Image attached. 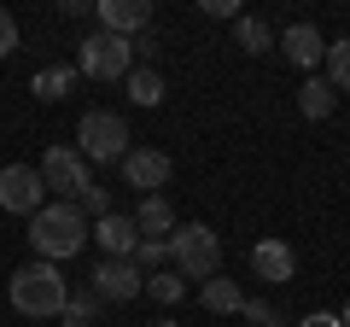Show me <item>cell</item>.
<instances>
[{"instance_id": "4fadbf2b", "label": "cell", "mask_w": 350, "mask_h": 327, "mask_svg": "<svg viewBox=\"0 0 350 327\" xmlns=\"http://www.w3.org/2000/svg\"><path fill=\"white\" fill-rule=\"evenodd\" d=\"M94 239H100V252H105V257H135L140 228H135V216L111 211V216H100V222H94Z\"/></svg>"}, {"instance_id": "3957f363", "label": "cell", "mask_w": 350, "mask_h": 327, "mask_svg": "<svg viewBox=\"0 0 350 327\" xmlns=\"http://www.w3.org/2000/svg\"><path fill=\"white\" fill-rule=\"evenodd\" d=\"M170 257H175V269H181L187 280H216L222 275V234L204 228V222H175Z\"/></svg>"}, {"instance_id": "ffe728a7", "label": "cell", "mask_w": 350, "mask_h": 327, "mask_svg": "<svg viewBox=\"0 0 350 327\" xmlns=\"http://www.w3.org/2000/svg\"><path fill=\"white\" fill-rule=\"evenodd\" d=\"M234 41H239L245 53H269V47H275V36H269V24H262L257 12H239V24H234Z\"/></svg>"}, {"instance_id": "277c9868", "label": "cell", "mask_w": 350, "mask_h": 327, "mask_svg": "<svg viewBox=\"0 0 350 327\" xmlns=\"http://www.w3.org/2000/svg\"><path fill=\"white\" fill-rule=\"evenodd\" d=\"M76 140H82L76 152H82L88 164H123L129 158V123L117 112H82Z\"/></svg>"}, {"instance_id": "83f0119b", "label": "cell", "mask_w": 350, "mask_h": 327, "mask_svg": "<svg viewBox=\"0 0 350 327\" xmlns=\"http://www.w3.org/2000/svg\"><path fill=\"white\" fill-rule=\"evenodd\" d=\"M135 53H146V59H158L163 47H158V36H152V29H146V36H135Z\"/></svg>"}, {"instance_id": "52a82bcc", "label": "cell", "mask_w": 350, "mask_h": 327, "mask_svg": "<svg viewBox=\"0 0 350 327\" xmlns=\"http://www.w3.org/2000/svg\"><path fill=\"white\" fill-rule=\"evenodd\" d=\"M47 205V181H41L36 164H6L0 170V211L12 216H36Z\"/></svg>"}, {"instance_id": "f1b7e54d", "label": "cell", "mask_w": 350, "mask_h": 327, "mask_svg": "<svg viewBox=\"0 0 350 327\" xmlns=\"http://www.w3.org/2000/svg\"><path fill=\"white\" fill-rule=\"evenodd\" d=\"M298 327H345V322H338V315H327V310H315V315H304Z\"/></svg>"}, {"instance_id": "e0dca14e", "label": "cell", "mask_w": 350, "mask_h": 327, "mask_svg": "<svg viewBox=\"0 0 350 327\" xmlns=\"http://www.w3.org/2000/svg\"><path fill=\"white\" fill-rule=\"evenodd\" d=\"M199 298H204V310H211V315H234V310H245V292H239L228 275L204 280V292H199Z\"/></svg>"}, {"instance_id": "2e32d148", "label": "cell", "mask_w": 350, "mask_h": 327, "mask_svg": "<svg viewBox=\"0 0 350 327\" xmlns=\"http://www.w3.org/2000/svg\"><path fill=\"white\" fill-rule=\"evenodd\" d=\"M333 105H338V88L327 82V76H310V82L298 88V112L310 117V123H327V117H333Z\"/></svg>"}, {"instance_id": "7402d4cb", "label": "cell", "mask_w": 350, "mask_h": 327, "mask_svg": "<svg viewBox=\"0 0 350 327\" xmlns=\"http://www.w3.org/2000/svg\"><path fill=\"white\" fill-rule=\"evenodd\" d=\"M146 298L181 304V298H187V280H175V269H158V275H146Z\"/></svg>"}, {"instance_id": "5b68a950", "label": "cell", "mask_w": 350, "mask_h": 327, "mask_svg": "<svg viewBox=\"0 0 350 327\" xmlns=\"http://www.w3.org/2000/svg\"><path fill=\"white\" fill-rule=\"evenodd\" d=\"M76 70L82 76H94V82H117V76H129L135 70V41H123V36H88L82 41V59H76Z\"/></svg>"}, {"instance_id": "7c38bea8", "label": "cell", "mask_w": 350, "mask_h": 327, "mask_svg": "<svg viewBox=\"0 0 350 327\" xmlns=\"http://www.w3.org/2000/svg\"><path fill=\"white\" fill-rule=\"evenodd\" d=\"M251 269H257V280H269V287H286V280L298 275V252H292L286 239H257V246H251Z\"/></svg>"}, {"instance_id": "cb8c5ba5", "label": "cell", "mask_w": 350, "mask_h": 327, "mask_svg": "<svg viewBox=\"0 0 350 327\" xmlns=\"http://www.w3.org/2000/svg\"><path fill=\"white\" fill-rule=\"evenodd\" d=\"M163 257H170V239H140V246H135V269H140V275H146V269L158 275Z\"/></svg>"}, {"instance_id": "484cf974", "label": "cell", "mask_w": 350, "mask_h": 327, "mask_svg": "<svg viewBox=\"0 0 350 327\" xmlns=\"http://www.w3.org/2000/svg\"><path fill=\"white\" fill-rule=\"evenodd\" d=\"M12 47H18V18L0 6V59H12Z\"/></svg>"}, {"instance_id": "603a6c76", "label": "cell", "mask_w": 350, "mask_h": 327, "mask_svg": "<svg viewBox=\"0 0 350 327\" xmlns=\"http://www.w3.org/2000/svg\"><path fill=\"white\" fill-rule=\"evenodd\" d=\"M239 315H245L251 327H286V315H280L269 298H245V310H239Z\"/></svg>"}, {"instance_id": "9a60e30c", "label": "cell", "mask_w": 350, "mask_h": 327, "mask_svg": "<svg viewBox=\"0 0 350 327\" xmlns=\"http://www.w3.org/2000/svg\"><path fill=\"white\" fill-rule=\"evenodd\" d=\"M70 88H76V64H47V70L29 76V94H36L41 105H59Z\"/></svg>"}, {"instance_id": "f546056e", "label": "cell", "mask_w": 350, "mask_h": 327, "mask_svg": "<svg viewBox=\"0 0 350 327\" xmlns=\"http://www.w3.org/2000/svg\"><path fill=\"white\" fill-rule=\"evenodd\" d=\"M152 327H181V322H170V315H163V322H152Z\"/></svg>"}, {"instance_id": "8fae6325", "label": "cell", "mask_w": 350, "mask_h": 327, "mask_svg": "<svg viewBox=\"0 0 350 327\" xmlns=\"http://www.w3.org/2000/svg\"><path fill=\"white\" fill-rule=\"evenodd\" d=\"M100 24H105V36L135 41L152 29V0H100Z\"/></svg>"}, {"instance_id": "4dcf8cb0", "label": "cell", "mask_w": 350, "mask_h": 327, "mask_svg": "<svg viewBox=\"0 0 350 327\" xmlns=\"http://www.w3.org/2000/svg\"><path fill=\"white\" fill-rule=\"evenodd\" d=\"M338 322H345V327H350V304H345V315H338Z\"/></svg>"}, {"instance_id": "ba28073f", "label": "cell", "mask_w": 350, "mask_h": 327, "mask_svg": "<svg viewBox=\"0 0 350 327\" xmlns=\"http://www.w3.org/2000/svg\"><path fill=\"white\" fill-rule=\"evenodd\" d=\"M94 292H100V304H129L146 292V275L135 269V257H100V269H94Z\"/></svg>"}, {"instance_id": "d4e9b609", "label": "cell", "mask_w": 350, "mask_h": 327, "mask_svg": "<svg viewBox=\"0 0 350 327\" xmlns=\"http://www.w3.org/2000/svg\"><path fill=\"white\" fill-rule=\"evenodd\" d=\"M76 205H82V211L94 216V222H100V216H111V193H105V187H88V193H82Z\"/></svg>"}, {"instance_id": "ac0fdd59", "label": "cell", "mask_w": 350, "mask_h": 327, "mask_svg": "<svg viewBox=\"0 0 350 327\" xmlns=\"http://www.w3.org/2000/svg\"><path fill=\"white\" fill-rule=\"evenodd\" d=\"M123 82H129V100H135V105H146V112H152V105H163V76L152 70V64H135Z\"/></svg>"}, {"instance_id": "5bb4252c", "label": "cell", "mask_w": 350, "mask_h": 327, "mask_svg": "<svg viewBox=\"0 0 350 327\" xmlns=\"http://www.w3.org/2000/svg\"><path fill=\"white\" fill-rule=\"evenodd\" d=\"M135 228H140V239H170V234H175L170 199H163V193H146V199L135 205Z\"/></svg>"}, {"instance_id": "9c48e42d", "label": "cell", "mask_w": 350, "mask_h": 327, "mask_svg": "<svg viewBox=\"0 0 350 327\" xmlns=\"http://www.w3.org/2000/svg\"><path fill=\"white\" fill-rule=\"evenodd\" d=\"M117 170H123V181L129 187H140V199H146V193H163V181H170V152H158V146H129V158L117 164Z\"/></svg>"}, {"instance_id": "7a4b0ae2", "label": "cell", "mask_w": 350, "mask_h": 327, "mask_svg": "<svg viewBox=\"0 0 350 327\" xmlns=\"http://www.w3.org/2000/svg\"><path fill=\"white\" fill-rule=\"evenodd\" d=\"M82 239H94V228L82 222V205H41L29 216V246H36L41 263H64V257L82 252Z\"/></svg>"}, {"instance_id": "30bf717a", "label": "cell", "mask_w": 350, "mask_h": 327, "mask_svg": "<svg viewBox=\"0 0 350 327\" xmlns=\"http://www.w3.org/2000/svg\"><path fill=\"white\" fill-rule=\"evenodd\" d=\"M275 47L286 53L298 70H310V76H315V64H327V36H321L315 24H286V29L275 36Z\"/></svg>"}, {"instance_id": "d6986e66", "label": "cell", "mask_w": 350, "mask_h": 327, "mask_svg": "<svg viewBox=\"0 0 350 327\" xmlns=\"http://www.w3.org/2000/svg\"><path fill=\"white\" fill-rule=\"evenodd\" d=\"M94 315H100V292L82 287V292H70V304H64L59 327H94Z\"/></svg>"}, {"instance_id": "8992f818", "label": "cell", "mask_w": 350, "mask_h": 327, "mask_svg": "<svg viewBox=\"0 0 350 327\" xmlns=\"http://www.w3.org/2000/svg\"><path fill=\"white\" fill-rule=\"evenodd\" d=\"M41 181H47V193H59L64 205H76L88 187H94V170H88V158L76 146H47V158H41Z\"/></svg>"}, {"instance_id": "4316f807", "label": "cell", "mask_w": 350, "mask_h": 327, "mask_svg": "<svg viewBox=\"0 0 350 327\" xmlns=\"http://www.w3.org/2000/svg\"><path fill=\"white\" fill-rule=\"evenodd\" d=\"M199 12L204 18H234V24H239V0H204Z\"/></svg>"}, {"instance_id": "6da1fadb", "label": "cell", "mask_w": 350, "mask_h": 327, "mask_svg": "<svg viewBox=\"0 0 350 327\" xmlns=\"http://www.w3.org/2000/svg\"><path fill=\"white\" fill-rule=\"evenodd\" d=\"M6 298H12L18 315H29V322H47V315H64V304H70V280L59 275V263H24L12 269V280H6Z\"/></svg>"}, {"instance_id": "44dd1931", "label": "cell", "mask_w": 350, "mask_h": 327, "mask_svg": "<svg viewBox=\"0 0 350 327\" xmlns=\"http://www.w3.org/2000/svg\"><path fill=\"white\" fill-rule=\"evenodd\" d=\"M327 82H333L338 94H350V36L327 41Z\"/></svg>"}]
</instances>
